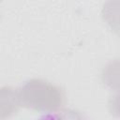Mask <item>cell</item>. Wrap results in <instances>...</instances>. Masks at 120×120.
<instances>
[{
	"label": "cell",
	"mask_w": 120,
	"mask_h": 120,
	"mask_svg": "<svg viewBox=\"0 0 120 120\" xmlns=\"http://www.w3.org/2000/svg\"><path fill=\"white\" fill-rule=\"evenodd\" d=\"M18 90L21 106L27 109L55 112L65 105L63 89L41 79H31Z\"/></svg>",
	"instance_id": "cell-1"
},
{
	"label": "cell",
	"mask_w": 120,
	"mask_h": 120,
	"mask_svg": "<svg viewBox=\"0 0 120 120\" xmlns=\"http://www.w3.org/2000/svg\"><path fill=\"white\" fill-rule=\"evenodd\" d=\"M109 111L113 116L120 117V93H117L110 99Z\"/></svg>",
	"instance_id": "cell-5"
},
{
	"label": "cell",
	"mask_w": 120,
	"mask_h": 120,
	"mask_svg": "<svg viewBox=\"0 0 120 120\" xmlns=\"http://www.w3.org/2000/svg\"><path fill=\"white\" fill-rule=\"evenodd\" d=\"M21 107L19 90L12 87H3L0 92V117H9Z\"/></svg>",
	"instance_id": "cell-2"
},
{
	"label": "cell",
	"mask_w": 120,
	"mask_h": 120,
	"mask_svg": "<svg viewBox=\"0 0 120 120\" xmlns=\"http://www.w3.org/2000/svg\"><path fill=\"white\" fill-rule=\"evenodd\" d=\"M101 14L110 28L120 36V0H107L103 5Z\"/></svg>",
	"instance_id": "cell-4"
},
{
	"label": "cell",
	"mask_w": 120,
	"mask_h": 120,
	"mask_svg": "<svg viewBox=\"0 0 120 120\" xmlns=\"http://www.w3.org/2000/svg\"><path fill=\"white\" fill-rule=\"evenodd\" d=\"M101 80L107 88L120 93V59H113L104 67Z\"/></svg>",
	"instance_id": "cell-3"
}]
</instances>
